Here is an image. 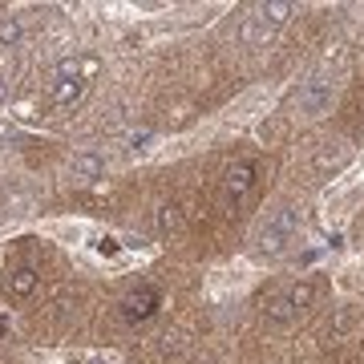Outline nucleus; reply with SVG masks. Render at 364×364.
I'll return each instance as SVG.
<instances>
[{"instance_id":"1","label":"nucleus","mask_w":364,"mask_h":364,"mask_svg":"<svg viewBox=\"0 0 364 364\" xmlns=\"http://www.w3.org/2000/svg\"><path fill=\"white\" fill-rule=\"evenodd\" d=\"M296 231H299V210L279 207L255 231V251H259L263 259H284L287 251H291V243H296Z\"/></svg>"},{"instance_id":"2","label":"nucleus","mask_w":364,"mask_h":364,"mask_svg":"<svg viewBox=\"0 0 364 364\" xmlns=\"http://www.w3.org/2000/svg\"><path fill=\"white\" fill-rule=\"evenodd\" d=\"M85 73H77V61H61L57 65V81H53L49 90V102L53 105H77L85 97Z\"/></svg>"},{"instance_id":"3","label":"nucleus","mask_w":364,"mask_h":364,"mask_svg":"<svg viewBox=\"0 0 364 364\" xmlns=\"http://www.w3.org/2000/svg\"><path fill=\"white\" fill-rule=\"evenodd\" d=\"M255 162H235V166H227V174H223V198L227 203H243V198L251 195V186H255Z\"/></svg>"},{"instance_id":"4","label":"nucleus","mask_w":364,"mask_h":364,"mask_svg":"<svg viewBox=\"0 0 364 364\" xmlns=\"http://www.w3.org/2000/svg\"><path fill=\"white\" fill-rule=\"evenodd\" d=\"M332 81L324 77H312L304 90H299V114L304 117H324L328 114V105H332Z\"/></svg>"},{"instance_id":"5","label":"nucleus","mask_w":364,"mask_h":364,"mask_svg":"<svg viewBox=\"0 0 364 364\" xmlns=\"http://www.w3.org/2000/svg\"><path fill=\"white\" fill-rule=\"evenodd\" d=\"M158 287H138V291H130V296L122 299V316L130 320V324H138V320H150V316L158 312Z\"/></svg>"},{"instance_id":"6","label":"nucleus","mask_w":364,"mask_h":364,"mask_svg":"<svg viewBox=\"0 0 364 364\" xmlns=\"http://www.w3.org/2000/svg\"><path fill=\"white\" fill-rule=\"evenodd\" d=\"M37 284H41L37 267H16V272H9V279H4V291H9V299H28L37 291Z\"/></svg>"},{"instance_id":"7","label":"nucleus","mask_w":364,"mask_h":364,"mask_svg":"<svg viewBox=\"0 0 364 364\" xmlns=\"http://www.w3.org/2000/svg\"><path fill=\"white\" fill-rule=\"evenodd\" d=\"M284 296L296 312H304V308H312L316 299H320V284H316V279H299V284L291 287V291H284Z\"/></svg>"},{"instance_id":"8","label":"nucleus","mask_w":364,"mask_h":364,"mask_svg":"<svg viewBox=\"0 0 364 364\" xmlns=\"http://www.w3.org/2000/svg\"><path fill=\"white\" fill-rule=\"evenodd\" d=\"M263 316H267V324H275V328H284V324H291L296 320V308L287 304V296H275V299H267V308H263Z\"/></svg>"},{"instance_id":"9","label":"nucleus","mask_w":364,"mask_h":364,"mask_svg":"<svg viewBox=\"0 0 364 364\" xmlns=\"http://www.w3.org/2000/svg\"><path fill=\"white\" fill-rule=\"evenodd\" d=\"M102 170H105V158H97V154H77L69 162L73 178H102Z\"/></svg>"},{"instance_id":"10","label":"nucleus","mask_w":364,"mask_h":364,"mask_svg":"<svg viewBox=\"0 0 364 364\" xmlns=\"http://www.w3.org/2000/svg\"><path fill=\"white\" fill-rule=\"evenodd\" d=\"M287 16H291V4H259V9H255V21H259L263 28H279L287 21Z\"/></svg>"},{"instance_id":"11","label":"nucleus","mask_w":364,"mask_h":364,"mask_svg":"<svg viewBox=\"0 0 364 364\" xmlns=\"http://www.w3.org/2000/svg\"><path fill=\"white\" fill-rule=\"evenodd\" d=\"M344 162H348V146L336 142V150H324V154L316 158V170H320V174H328V170H340Z\"/></svg>"},{"instance_id":"12","label":"nucleus","mask_w":364,"mask_h":364,"mask_svg":"<svg viewBox=\"0 0 364 364\" xmlns=\"http://www.w3.org/2000/svg\"><path fill=\"white\" fill-rule=\"evenodd\" d=\"M21 21L16 16H0V49H16L21 45Z\"/></svg>"},{"instance_id":"13","label":"nucleus","mask_w":364,"mask_h":364,"mask_svg":"<svg viewBox=\"0 0 364 364\" xmlns=\"http://www.w3.org/2000/svg\"><path fill=\"white\" fill-rule=\"evenodd\" d=\"M178 227H182V210L178 207H158V231L174 235Z\"/></svg>"},{"instance_id":"14","label":"nucleus","mask_w":364,"mask_h":364,"mask_svg":"<svg viewBox=\"0 0 364 364\" xmlns=\"http://www.w3.org/2000/svg\"><path fill=\"white\" fill-rule=\"evenodd\" d=\"M348 328H352V312H348V308H340V312H336V320L328 324V340H340L344 332H348Z\"/></svg>"},{"instance_id":"15","label":"nucleus","mask_w":364,"mask_h":364,"mask_svg":"<svg viewBox=\"0 0 364 364\" xmlns=\"http://www.w3.org/2000/svg\"><path fill=\"white\" fill-rule=\"evenodd\" d=\"M4 97H9V81L0 77V102H4Z\"/></svg>"},{"instance_id":"16","label":"nucleus","mask_w":364,"mask_h":364,"mask_svg":"<svg viewBox=\"0 0 364 364\" xmlns=\"http://www.w3.org/2000/svg\"><path fill=\"white\" fill-rule=\"evenodd\" d=\"M90 364H102V360H90Z\"/></svg>"}]
</instances>
